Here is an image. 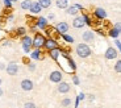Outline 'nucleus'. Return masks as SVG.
I'll use <instances>...</instances> for the list:
<instances>
[{"instance_id":"f257e3e1","label":"nucleus","mask_w":121,"mask_h":108,"mask_svg":"<svg viewBox=\"0 0 121 108\" xmlns=\"http://www.w3.org/2000/svg\"><path fill=\"white\" fill-rule=\"evenodd\" d=\"M75 53L78 57L80 58H88L92 54V50H91V48L88 46V44H86V42H83V44H78V46H76L75 49Z\"/></svg>"},{"instance_id":"f03ea898","label":"nucleus","mask_w":121,"mask_h":108,"mask_svg":"<svg viewBox=\"0 0 121 108\" xmlns=\"http://www.w3.org/2000/svg\"><path fill=\"white\" fill-rule=\"evenodd\" d=\"M45 42H46V37L43 36L42 33H34L33 37V49H42L45 46Z\"/></svg>"},{"instance_id":"7ed1b4c3","label":"nucleus","mask_w":121,"mask_h":108,"mask_svg":"<svg viewBox=\"0 0 121 108\" xmlns=\"http://www.w3.org/2000/svg\"><path fill=\"white\" fill-rule=\"evenodd\" d=\"M49 79H50V82L58 84L59 82H62V79H63V74H62L60 70H54V71H52L49 74Z\"/></svg>"},{"instance_id":"20e7f679","label":"nucleus","mask_w":121,"mask_h":108,"mask_svg":"<svg viewBox=\"0 0 121 108\" xmlns=\"http://www.w3.org/2000/svg\"><path fill=\"white\" fill-rule=\"evenodd\" d=\"M118 55V51L116 48H113V46H108L105 50V53H104V57H105V59L108 61H112V59H116Z\"/></svg>"},{"instance_id":"39448f33","label":"nucleus","mask_w":121,"mask_h":108,"mask_svg":"<svg viewBox=\"0 0 121 108\" xmlns=\"http://www.w3.org/2000/svg\"><path fill=\"white\" fill-rule=\"evenodd\" d=\"M18 70H20V67H18V65L16 62H9L8 65H7V67H5L7 74L12 75V76H13V75H17Z\"/></svg>"},{"instance_id":"423d86ee","label":"nucleus","mask_w":121,"mask_h":108,"mask_svg":"<svg viewBox=\"0 0 121 108\" xmlns=\"http://www.w3.org/2000/svg\"><path fill=\"white\" fill-rule=\"evenodd\" d=\"M69 24L67 22H65V21H60V22H58L57 25H55V30H57V33L58 34H65V33H67L69 32Z\"/></svg>"},{"instance_id":"0eeeda50","label":"nucleus","mask_w":121,"mask_h":108,"mask_svg":"<svg viewBox=\"0 0 121 108\" xmlns=\"http://www.w3.org/2000/svg\"><path fill=\"white\" fill-rule=\"evenodd\" d=\"M43 48L48 51H50V50H53V49L59 48V45H58V41L55 38H46V42H45V46H43Z\"/></svg>"},{"instance_id":"6e6552de","label":"nucleus","mask_w":121,"mask_h":108,"mask_svg":"<svg viewBox=\"0 0 121 108\" xmlns=\"http://www.w3.org/2000/svg\"><path fill=\"white\" fill-rule=\"evenodd\" d=\"M94 16L97 18V20H105L107 18V11L101 7H96L94 11Z\"/></svg>"},{"instance_id":"1a4fd4ad","label":"nucleus","mask_w":121,"mask_h":108,"mask_svg":"<svg viewBox=\"0 0 121 108\" xmlns=\"http://www.w3.org/2000/svg\"><path fill=\"white\" fill-rule=\"evenodd\" d=\"M20 86H21V90L24 91H32L34 88V83L32 79H22Z\"/></svg>"},{"instance_id":"9d476101","label":"nucleus","mask_w":121,"mask_h":108,"mask_svg":"<svg viewBox=\"0 0 121 108\" xmlns=\"http://www.w3.org/2000/svg\"><path fill=\"white\" fill-rule=\"evenodd\" d=\"M70 90H71V86H70L67 82H59V83H58L57 91L59 94H67V92H70Z\"/></svg>"},{"instance_id":"9b49d317","label":"nucleus","mask_w":121,"mask_h":108,"mask_svg":"<svg viewBox=\"0 0 121 108\" xmlns=\"http://www.w3.org/2000/svg\"><path fill=\"white\" fill-rule=\"evenodd\" d=\"M48 24H49V20L46 17H38L36 20V27L41 30H45L48 28Z\"/></svg>"},{"instance_id":"f8f14e48","label":"nucleus","mask_w":121,"mask_h":108,"mask_svg":"<svg viewBox=\"0 0 121 108\" xmlns=\"http://www.w3.org/2000/svg\"><path fill=\"white\" fill-rule=\"evenodd\" d=\"M86 25L84 20H83V16H75L73 20V27L76 28V29H80V28H83Z\"/></svg>"},{"instance_id":"ddd939ff","label":"nucleus","mask_w":121,"mask_h":108,"mask_svg":"<svg viewBox=\"0 0 121 108\" xmlns=\"http://www.w3.org/2000/svg\"><path fill=\"white\" fill-rule=\"evenodd\" d=\"M30 58L33 61H41L43 58V55H42V50L41 49H33V50L30 51Z\"/></svg>"},{"instance_id":"4468645a","label":"nucleus","mask_w":121,"mask_h":108,"mask_svg":"<svg viewBox=\"0 0 121 108\" xmlns=\"http://www.w3.org/2000/svg\"><path fill=\"white\" fill-rule=\"evenodd\" d=\"M82 38L84 42H94L95 41V33L92 30H86V32H83Z\"/></svg>"},{"instance_id":"2eb2a0df","label":"nucleus","mask_w":121,"mask_h":108,"mask_svg":"<svg viewBox=\"0 0 121 108\" xmlns=\"http://www.w3.org/2000/svg\"><path fill=\"white\" fill-rule=\"evenodd\" d=\"M41 11H42V7L39 5L38 1H33V3H32V5H30L29 12L32 13V15H38Z\"/></svg>"},{"instance_id":"dca6fc26","label":"nucleus","mask_w":121,"mask_h":108,"mask_svg":"<svg viewBox=\"0 0 121 108\" xmlns=\"http://www.w3.org/2000/svg\"><path fill=\"white\" fill-rule=\"evenodd\" d=\"M60 54H62V51H60V48H57V49H53V50L49 51V57L52 58L53 61H58L60 57Z\"/></svg>"},{"instance_id":"f3484780","label":"nucleus","mask_w":121,"mask_h":108,"mask_svg":"<svg viewBox=\"0 0 121 108\" xmlns=\"http://www.w3.org/2000/svg\"><path fill=\"white\" fill-rule=\"evenodd\" d=\"M21 44H25V45H30L32 48H33V37L28 36V34L22 36V37H21Z\"/></svg>"},{"instance_id":"a211bd4d","label":"nucleus","mask_w":121,"mask_h":108,"mask_svg":"<svg viewBox=\"0 0 121 108\" xmlns=\"http://www.w3.org/2000/svg\"><path fill=\"white\" fill-rule=\"evenodd\" d=\"M66 12H67V15H71V16H78L79 9L76 8L75 5H69V7L66 8Z\"/></svg>"},{"instance_id":"6ab92c4d","label":"nucleus","mask_w":121,"mask_h":108,"mask_svg":"<svg viewBox=\"0 0 121 108\" xmlns=\"http://www.w3.org/2000/svg\"><path fill=\"white\" fill-rule=\"evenodd\" d=\"M32 0H22L21 4H20V8L22 9V11H29L30 9V5H32Z\"/></svg>"},{"instance_id":"aec40b11","label":"nucleus","mask_w":121,"mask_h":108,"mask_svg":"<svg viewBox=\"0 0 121 108\" xmlns=\"http://www.w3.org/2000/svg\"><path fill=\"white\" fill-rule=\"evenodd\" d=\"M55 5L60 9H66L69 7V0H55Z\"/></svg>"},{"instance_id":"412c9836","label":"nucleus","mask_w":121,"mask_h":108,"mask_svg":"<svg viewBox=\"0 0 121 108\" xmlns=\"http://www.w3.org/2000/svg\"><path fill=\"white\" fill-rule=\"evenodd\" d=\"M26 28L25 27H20V28H17V29L15 30V33H16V36H18V37H22V36H25L26 34Z\"/></svg>"},{"instance_id":"4be33fe9","label":"nucleus","mask_w":121,"mask_h":108,"mask_svg":"<svg viewBox=\"0 0 121 108\" xmlns=\"http://www.w3.org/2000/svg\"><path fill=\"white\" fill-rule=\"evenodd\" d=\"M62 38H63V41H65V42H67V44H74V42H75L74 37H71L70 34H67V33L62 34Z\"/></svg>"},{"instance_id":"5701e85b","label":"nucleus","mask_w":121,"mask_h":108,"mask_svg":"<svg viewBox=\"0 0 121 108\" xmlns=\"http://www.w3.org/2000/svg\"><path fill=\"white\" fill-rule=\"evenodd\" d=\"M39 3V5L42 7V9L43 8H49V7L52 5V0H37Z\"/></svg>"},{"instance_id":"b1692460","label":"nucleus","mask_w":121,"mask_h":108,"mask_svg":"<svg viewBox=\"0 0 121 108\" xmlns=\"http://www.w3.org/2000/svg\"><path fill=\"white\" fill-rule=\"evenodd\" d=\"M108 34H109V37H112V38H118V36H120V33H118L117 30L115 29V28H112V29H109V32H108Z\"/></svg>"},{"instance_id":"393cba45","label":"nucleus","mask_w":121,"mask_h":108,"mask_svg":"<svg viewBox=\"0 0 121 108\" xmlns=\"http://www.w3.org/2000/svg\"><path fill=\"white\" fill-rule=\"evenodd\" d=\"M83 20H84L86 25H88V27H91L92 25V18L90 17V15H87V13H83Z\"/></svg>"},{"instance_id":"a878e982","label":"nucleus","mask_w":121,"mask_h":108,"mask_svg":"<svg viewBox=\"0 0 121 108\" xmlns=\"http://www.w3.org/2000/svg\"><path fill=\"white\" fill-rule=\"evenodd\" d=\"M60 104H62V107H65V108L70 107V105H71V99H70V98H65V99L60 102Z\"/></svg>"},{"instance_id":"bb28decb","label":"nucleus","mask_w":121,"mask_h":108,"mask_svg":"<svg viewBox=\"0 0 121 108\" xmlns=\"http://www.w3.org/2000/svg\"><path fill=\"white\" fill-rule=\"evenodd\" d=\"M115 71L117 74H121V59H118L117 62L115 63Z\"/></svg>"},{"instance_id":"cd10ccee","label":"nucleus","mask_w":121,"mask_h":108,"mask_svg":"<svg viewBox=\"0 0 121 108\" xmlns=\"http://www.w3.org/2000/svg\"><path fill=\"white\" fill-rule=\"evenodd\" d=\"M3 4H4V7H5L7 9H11L12 5H13V3L11 1V0H3Z\"/></svg>"},{"instance_id":"c85d7f7f","label":"nucleus","mask_w":121,"mask_h":108,"mask_svg":"<svg viewBox=\"0 0 121 108\" xmlns=\"http://www.w3.org/2000/svg\"><path fill=\"white\" fill-rule=\"evenodd\" d=\"M21 46H22V50H24L25 53H29L30 54V51H32V46H30V45H25V44H21Z\"/></svg>"},{"instance_id":"c756f323","label":"nucleus","mask_w":121,"mask_h":108,"mask_svg":"<svg viewBox=\"0 0 121 108\" xmlns=\"http://www.w3.org/2000/svg\"><path fill=\"white\" fill-rule=\"evenodd\" d=\"M24 108H37V105L34 104L33 102H26L24 104Z\"/></svg>"},{"instance_id":"7c9ffc66","label":"nucleus","mask_w":121,"mask_h":108,"mask_svg":"<svg viewBox=\"0 0 121 108\" xmlns=\"http://www.w3.org/2000/svg\"><path fill=\"white\" fill-rule=\"evenodd\" d=\"M73 83L75 84V86H79V84H80V81H79V78L76 75H73Z\"/></svg>"},{"instance_id":"2f4dec72","label":"nucleus","mask_w":121,"mask_h":108,"mask_svg":"<svg viewBox=\"0 0 121 108\" xmlns=\"http://www.w3.org/2000/svg\"><path fill=\"white\" fill-rule=\"evenodd\" d=\"M28 70H29V71H34V70H36V63H28Z\"/></svg>"},{"instance_id":"473e14b6","label":"nucleus","mask_w":121,"mask_h":108,"mask_svg":"<svg viewBox=\"0 0 121 108\" xmlns=\"http://www.w3.org/2000/svg\"><path fill=\"white\" fill-rule=\"evenodd\" d=\"M113 28H115V29L117 30L118 33H121V22H120V21H118V22H116V24L113 25Z\"/></svg>"},{"instance_id":"72a5a7b5","label":"nucleus","mask_w":121,"mask_h":108,"mask_svg":"<svg viewBox=\"0 0 121 108\" xmlns=\"http://www.w3.org/2000/svg\"><path fill=\"white\" fill-rule=\"evenodd\" d=\"M115 44H116V46H117V50H120V53H121V41L116 38L115 40Z\"/></svg>"},{"instance_id":"f704fd0d","label":"nucleus","mask_w":121,"mask_h":108,"mask_svg":"<svg viewBox=\"0 0 121 108\" xmlns=\"http://www.w3.org/2000/svg\"><path fill=\"white\" fill-rule=\"evenodd\" d=\"M37 29H38V28L36 27V24L30 27V32H32V33H37Z\"/></svg>"},{"instance_id":"c9c22d12","label":"nucleus","mask_w":121,"mask_h":108,"mask_svg":"<svg viewBox=\"0 0 121 108\" xmlns=\"http://www.w3.org/2000/svg\"><path fill=\"white\" fill-rule=\"evenodd\" d=\"M78 98H79V100H80V102H82V100H84L86 99V95H84V92H80L78 95Z\"/></svg>"},{"instance_id":"e433bc0d","label":"nucleus","mask_w":121,"mask_h":108,"mask_svg":"<svg viewBox=\"0 0 121 108\" xmlns=\"http://www.w3.org/2000/svg\"><path fill=\"white\" fill-rule=\"evenodd\" d=\"M79 104H80V100H79V98L76 96V99H75V105H74V108H79Z\"/></svg>"},{"instance_id":"4c0bfd02","label":"nucleus","mask_w":121,"mask_h":108,"mask_svg":"<svg viewBox=\"0 0 121 108\" xmlns=\"http://www.w3.org/2000/svg\"><path fill=\"white\" fill-rule=\"evenodd\" d=\"M74 5H75V7H76V8H78V9H79V11H83V9H84V8H83V5H82V4H79V3H76V4H74Z\"/></svg>"},{"instance_id":"58836bf2","label":"nucleus","mask_w":121,"mask_h":108,"mask_svg":"<svg viewBox=\"0 0 121 108\" xmlns=\"http://www.w3.org/2000/svg\"><path fill=\"white\" fill-rule=\"evenodd\" d=\"M7 20H8V21H9V22H12V21H13V20H15V16H13V15H9V16H8V17H7Z\"/></svg>"},{"instance_id":"ea45409f","label":"nucleus","mask_w":121,"mask_h":108,"mask_svg":"<svg viewBox=\"0 0 121 108\" xmlns=\"http://www.w3.org/2000/svg\"><path fill=\"white\" fill-rule=\"evenodd\" d=\"M54 18H55L54 13H50V15L48 16V20H49V21H52V20H54Z\"/></svg>"},{"instance_id":"a19ab883","label":"nucleus","mask_w":121,"mask_h":108,"mask_svg":"<svg viewBox=\"0 0 121 108\" xmlns=\"http://www.w3.org/2000/svg\"><path fill=\"white\" fill-rule=\"evenodd\" d=\"M11 45H12V44H11V41H8V40L3 42V46H11Z\"/></svg>"},{"instance_id":"79ce46f5","label":"nucleus","mask_w":121,"mask_h":108,"mask_svg":"<svg viewBox=\"0 0 121 108\" xmlns=\"http://www.w3.org/2000/svg\"><path fill=\"white\" fill-rule=\"evenodd\" d=\"M96 33H97V34H100V36H103V37L105 36V33H104L103 30H100V29H97V30H96Z\"/></svg>"},{"instance_id":"37998d69","label":"nucleus","mask_w":121,"mask_h":108,"mask_svg":"<svg viewBox=\"0 0 121 108\" xmlns=\"http://www.w3.org/2000/svg\"><path fill=\"white\" fill-rule=\"evenodd\" d=\"M7 65H4V63H0V70H5Z\"/></svg>"},{"instance_id":"c03bdc74","label":"nucleus","mask_w":121,"mask_h":108,"mask_svg":"<svg viewBox=\"0 0 121 108\" xmlns=\"http://www.w3.org/2000/svg\"><path fill=\"white\" fill-rule=\"evenodd\" d=\"M90 100H91V102H94V100H95V95H90Z\"/></svg>"},{"instance_id":"a18cd8bd","label":"nucleus","mask_w":121,"mask_h":108,"mask_svg":"<svg viewBox=\"0 0 121 108\" xmlns=\"http://www.w3.org/2000/svg\"><path fill=\"white\" fill-rule=\"evenodd\" d=\"M3 94H4V92H3V90H1V87H0V96L3 95Z\"/></svg>"},{"instance_id":"49530a36","label":"nucleus","mask_w":121,"mask_h":108,"mask_svg":"<svg viewBox=\"0 0 121 108\" xmlns=\"http://www.w3.org/2000/svg\"><path fill=\"white\" fill-rule=\"evenodd\" d=\"M11 1H12V3H16V1H18V0H11Z\"/></svg>"},{"instance_id":"de8ad7c7","label":"nucleus","mask_w":121,"mask_h":108,"mask_svg":"<svg viewBox=\"0 0 121 108\" xmlns=\"http://www.w3.org/2000/svg\"><path fill=\"white\" fill-rule=\"evenodd\" d=\"M1 83H3V81H1V78H0V86H1Z\"/></svg>"}]
</instances>
